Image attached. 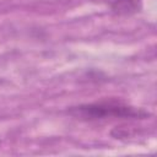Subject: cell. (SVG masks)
Segmentation results:
<instances>
[{
	"label": "cell",
	"instance_id": "cell-1",
	"mask_svg": "<svg viewBox=\"0 0 157 157\" xmlns=\"http://www.w3.org/2000/svg\"><path fill=\"white\" fill-rule=\"evenodd\" d=\"M70 114L87 120H97L105 118H146L148 112L125 104L120 101H103L88 104H81L70 109Z\"/></svg>",
	"mask_w": 157,
	"mask_h": 157
},
{
	"label": "cell",
	"instance_id": "cell-2",
	"mask_svg": "<svg viewBox=\"0 0 157 157\" xmlns=\"http://www.w3.org/2000/svg\"><path fill=\"white\" fill-rule=\"evenodd\" d=\"M142 7V0H113L112 11L118 16H130L139 12Z\"/></svg>",
	"mask_w": 157,
	"mask_h": 157
}]
</instances>
